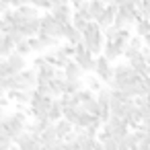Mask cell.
<instances>
[{
  "label": "cell",
  "instance_id": "cell-1",
  "mask_svg": "<svg viewBox=\"0 0 150 150\" xmlns=\"http://www.w3.org/2000/svg\"><path fill=\"white\" fill-rule=\"evenodd\" d=\"M27 113L23 109H15V111H6L2 109V117H0V129L2 132H8L13 138H17L19 134L27 132Z\"/></svg>",
  "mask_w": 150,
  "mask_h": 150
},
{
  "label": "cell",
  "instance_id": "cell-2",
  "mask_svg": "<svg viewBox=\"0 0 150 150\" xmlns=\"http://www.w3.org/2000/svg\"><path fill=\"white\" fill-rule=\"evenodd\" d=\"M82 43L88 47V52H93V54H101L103 50H105V43H107V39H105V33H103V29H101V25L97 23V21H91L86 27H84V31H82Z\"/></svg>",
  "mask_w": 150,
  "mask_h": 150
},
{
  "label": "cell",
  "instance_id": "cell-3",
  "mask_svg": "<svg viewBox=\"0 0 150 150\" xmlns=\"http://www.w3.org/2000/svg\"><path fill=\"white\" fill-rule=\"evenodd\" d=\"M103 132L105 134H109L111 138H115V140H123L127 134H129V123L125 121V119H121V117H117V115H111V119L103 125Z\"/></svg>",
  "mask_w": 150,
  "mask_h": 150
},
{
  "label": "cell",
  "instance_id": "cell-4",
  "mask_svg": "<svg viewBox=\"0 0 150 150\" xmlns=\"http://www.w3.org/2000/svg\"><path fill=\"white\" fill-rule=\"evenodd\" d=\"M74 62L84 70V72H95V66H97V58L93 52H88V47L84 43H78L76 45V56H74Z\"/></svg>",
  "mask_w": 150,
  "mask_h": 150
},
{
  "label": "cell",
  "instance_id": "cell-5",
  "mask_svg": "<svg viewBox=\"0 0 150 150\" xmlns=\"http://www.w3.org/2000/svg\"><path fill=\"white\" fill-rule=\"evenodd\" d=\"M95 74L105 82V84H111L115 80V66H111V60L105 58V56H99L97 58V66H95Z\"/></svg>",
  "mask_w": 150,
  "mask_h": 150
},
{
  "label": "cell",
  "instance_id": "cell-6",
  "mask_svg": "<svg viewBox=\"0 0 150 150\" xmlns=\"http://www.w3.org/2000/svg\"><path fill=\"white\" fill-rule=\"evenodd\" d=\"M15 146H17L19 150H43L41 140H39L35 134H31L29 129L23 132V134H19V136L15 138Z\"/></svg>",
  "mask_w": 150,
  "mask_h": 150
},
{
  "label": "cell",
  "instance_id": "cell-7",
  "mask_svg": "<svg viewBox=\"0 0 150 150\" xmlns=\"http://www.w3.org/2000/svg\"><path fill=\"white\" fill-rule=\"evenodd\" d=\"M29 43H31L33 52H41V54H43L45 50L58 45V37H52V35H37V37H31Z\"/></svg>",
  "mask_w": 150,
  "mask_h": 150
},
{
  "label": "cell",
  "instance_id": "cell-8",
  "mask_svg": "<svg viewBox=\"0 0 150 150\" xmlns=\"http://www.w3.org/2000/svg\"><path fill=\"white\" fill-rule=\"evenodd\" d=\"M52 15H54L56 21L62 23V25H70V23H72V17H74L68 0H66V2H62V4H58V6H54V8H52Z\"/></svg>",
  "mask_w": 150,
  "mask_h": 150
},
{
  "label": "cell",
  "instance_id": "cell-9",
  "mask_svg": "<svg viewBox=\"0 0 150 150\" xmlns=\"http://www.w3.org/2000/svg\"><path fill=\"white\" fill-rule=\"evenodd\" d=\"M74 132H76V142H78L80 150H93V148L97 146L99 138L91 136V134H88L84 127H74Z\"/></svg>",
  "mask_w": 150,
  "mask_h": 150
},
{
  "label": "cell",
  "instance_id": "cell-10",
  "mask_svg": "<svg viewBox=\"0 0 150 150\" xmlns=\"http://www.w3.org/2000/svg\"><path fill=\"white\" fill-rule=\"evenodd\" d=\"M117 11H119V6H115V4H107V8H105V13L97 19V23L101 25V29H107V27H111L113 23H115V17H117Z\"/></svg>",
  "mask_w": 150,
  "mask_h": 150
},
{
  "label": "cell",
  "instance_id": "cell-11",
  "mask_svg": "<svg viewBox=\"0 0 150 150\" xmlns=\"http://www.w3.org/2000/svg\"><path fill=\"white\" fill-rule=\"evenodd\" d=\"M11 101H15L17 105L25 107V105H31V99H33V91H8L6 95Z\"/></svg>",
  "mask_w": 150,
  "mask_h": 150
},
{
  "label": "cell",
  "instance_id": "cell-12",
  "mask_svg": "<svg viewBox=\"0 0 150 150\" xmlns=\"http://www.w3.org/2000/svg\"><path fill=\"white\" fill-rule=\"evenodd\" d=\"M58 74V66L54 64H45L37 70V82H52Z\"/></svg>",
  "mask_w": 150,
  "mask_h": 150
},
{
  "label": "cell",
  "instance_id": "cell-13",
  "mask_svg": "<svg viewBox=\"0 0 150 150\" xmlns=\"http://www.w3.org/2000/svg\"><path fill=\"white\" fill-rule=\"evenodd\" d=\"M123 54H125V50H123L121 45H117L115 41H107V43H105L103 56H105V58H109L111 62H113V60H117V58H121Z\"/></svg>",
  "mask_w": 150,
  "mask_h": 150
},
{
  "label": "cell",
  "instance_id": "cell-14",
  "mask_svg": "<svg viewBox=\"0 0 150 150\" xmlns=\"http://www.w3.org/2000/svg\"><path fill=\"white\" fill-rule=\"evenodd\" d=\"M8 60V64H11V68H13V74H19V72H23V70H27V58L25 56H21V54H13L11 58H6Z\"/></svg>",
  "mask_w": 150,
  "mask_h": 150
},
{
  "label": "cell",
  "instance_id": "cell-15",
  "mask_svg": "<svg viewBox=\"0 0 150 150\" xmlns=\"http://www.w3.org/2000/svg\"><path fill=\"white\" fill-rule=\"evenodd\" d=\"M15 50H17V45H15L13 37L11 35H2V39H0V56H2V58H11L15 54Z\"/></svg>",
  "mask_w": 150,
  "mask_h": 150
},
{
  "label": "cell",
  "instance_id": "cell-16",
  "mask_svg": "<svg viewBox=\"0 0 150 150\" xmlns=\"http://www.w3.org/2000/svg\"><path fill=\"white\" fill-rule=\"evenodd\" d=\"M52 123H54L52 119H33V123H29V125H27V129L39 138V136H41V134H43V132H45Z\"/></svg>",
  "mask_w": 150,
  "mask_h": 150
},
{
  "label": "cell",
  "instance_id": "cell-17",
  "mask_svg": "<svg viewBox=\"0 0 150 150\" xmlns=\"http://www.w3.org/2000/svg\"><path fill=\"white\" fill-rule=\"evenodd\" d=\"M54 125H56V132H58L60 140H66V138L74 132V125H72L68 119H60V121H56Z\"/></svg>",
  "mask_w": 150,
  "mask_h": 150
},
{
  "label": "cell",
  "instance_id": "cell-18",
  "mask_svg": "<svg viewBox=\"0 0 150 150\" xmlns=\"http://www.w3.org/2000/svg\"><path fill=\"white\" fill-rule=\"evenodd\" d=\"M39 140H41V144L43 146H50V144H56V142H60V136H58V132H56V125L52 123L41 136H39Z\"/></svg>",
  "mask_w": 150,
  "mask_h": 150
},
{
  "label": "cell",
  "instance_id": "cell-19",
  "mask_svg": "<svg viewBox=\"0 0 150 150\" xmlns=\"http://www.w3.org/2000/svg\"><path fill=\"white\" fill-rule=\"evenodd\" d=\"M107 8V2H103V0H88V13L93 17V21H97Z\"/></svg>",
  "mask_w": 150,
  "mask_h": 150
},
{
  "label": "cell",
  "instance_id": "cell-20",
  "mask_svg": "<svg viewBox=\"0 0 150 150\" xmlns=\"http://www.w3.org/2000/svg\"><path fill=\"white\" fill-rule=\"evenodd\" d=\"M64 72H66V78H74V80H80V78H82V74H84V70H82L74 60L64 68Z\"/></svg>",
  "mask_w": 150,
  "mask_h": 150
},
{
  "label": "cell",
  "instance_id": "cell-21",
  "mask_svg": "<svg viewBox=\"0 0 150 150\" xmlns=\"http://www.w3.org/2000/svg\"><path fill=\"white\" fill-rule=\"evenodd\" d=\"M84 84H86V88H88V91H93V93H99V91H101V88L105 86V82H103V80H101V78H99V76L95 74V72L86 76Z\"/></svg>",
  "mask_w": 150,
  "mask_h": 150
},
{
  "label": "cell",
  "instance_id": "cell-22",
  "mask_svg": "<svg viewBox=\"0 0 150 150\" xmlns=\"http://www.w3.org/2000/svg\"><path fill=\"white\" fill-rule=\"evenodd\" d=\"M50 119H52L54 123L60 121V119H64V107H62L60 99H54V103H52V107H50Z\"/></svg>",
  "mask_w": 150,
  "mask_h": 150
},
{
  "label": "cell",
  "instance_id": "cell-23",
  "mask_svg": "<svg viewBox=\"0 0 150 150\" xmlns=\"http://www.w3.org/2000/svg\"><path fill=\"white\" fill-rule=\"evenodd\" d=\"M25 21H31V19H39V15H37V11L39 8H35L33 4H25V6H21V8H15Z\"/></svg>",
  "mask_w": 150,
  "mask_h": 150
},
{
  "label": "cell",
  "instance_id": "cell-24",
  "mask_svg": "<svg viewBox=\"0 0 150 150\" xmlns=\"http://www.w3.org/2000/svg\"><path fill=\"white\" fill-rule=\"evenodd\" d=\"M134 29H136V35H140V37H146V35L150 33V19H146V17H140V19H138V23L134 25Z\"/></svg>",
  "mask_w": 150,
  "mask_h": 150
},
{
  "label": "cell",
  "instance_id": "cell-25",
  "mask_svg": "<svg viewBox=\"0 0 150 150\" xmlns=\"http://www.w3.org/2000/svg\"><path fill=\"white\" fill-rule=\"evenodd\" d=\"M82 109H84L86 113H91V115H97V117H99V113H101V105H99L97 97H93V99L84 101V103H82Z\"/></svg>",
  "mask_w": 150,
  "mask_h": 150
},
{
  "label": "cell",
  "instance_id": "cell-26",
  "mask_svg": "<svg viewBox=\"0 0 150 150\" xmlns=\"http://www.w3.org/2000/svg\"><path fill=\"white\" fill-rule=\"evenodd\" d=\"M144 47H146V43H144V37H140V35H134L132 39H129V43H127V52H144Z\"/></svg>",
  "mask_w": 150,
  "mask_h": 150
},
{
  "label": "cell",
  "instance_id": "cell-27",
  "mask_svg": "<svg viewBox=\"0 0 150 150\" xmlns=\"http://www.w3.org/2000/svg\"><path fill=\"white\" fill-rule=\"evenodd\" d=\"M132 37H134V35H132V33H129V31H127V29H119V31H117V37H115V39H113V41H115V43H117V45H121V47H123V50H125V47H127V43H129V39H132Z\"/></svg>",
  "mask_w": 150,
  "mask_h": 150
},
{
  "label": "cell",
  "instance_id": "cell-28",
  "mask_svg": "<svg viewBox=\"0 0 150 150\" xmlns=\"http://www.w3.org/2000/svg\"><path fill=\"white\" fill-rule=\"evenodd\" d=\"M82 91V80H74V78H66V93L68 95H76Z\"/></svg>",
  "mask_w": 150,
  "mask_h": 150
},
{
  "label": "cell",
  "instance_id": "cell-29",
  "mask_svg": "<svg viewBox=\"0 0 150 150\" xmlns=\"http://www.w3.org/2000/svg\"><path fill=\"white\" fill-rule=\"evenodd\" d=\"M60 103H62L64 109H70V107H78V105H80L78 99H76V95H68V93L60 97Z\"/></svg>",
  "mask_w": 150,
  "mask_h": 150
},
{
  "label": "cell",
  "instance_id": "cell-30",
  "mask_svg": "<svg viewBox=\"0 0 150 150\" xmlns=\"http://www.w3.org/2000/svg\"><path fill=\"white\" fill-rule=\"evenodd\" d=\"M35 91H37L41 97H54V93H52V84H50V82H37ZM54 99H56V97H54Z\"/></svg>",
  "mask_w": 150,
  "mask_h": 150
},
{
  "label": "cell",
  "instance_id": "cell-31",
  "mask_svg": "<svg viewBox=\"0 0 150 150\" xmlns=\"http://www.w3.org/2000/svg\"><path fill=\"white\" fill-rule=\"evenodd\" d=\"M15 52L27 58L29 54H33V47H31V43H29V39H25V41H21V43L17 45V50H15Z\"/></svg>",
  "mask_w": 150,
  "mask_h": 150
},
{
  "label": "cell",
  "instance_id": "cell-32",
  "mask_svg": "<svg viewBox=\"0 0 150 150\" xmlns=\"http://www.w3.org/2000/svg\"><path fill=\"white\" fill-rule=\"evenodd\" d=\"M8 76H13V68H11L8 60L2 58V62H0V78H8Z\"/></svg>",
  "mask_w": 150,
  "mask_h": 150
},
{
  "label": "cell",
  "instance_id": "cell-33",
  "mask_svg": "<svg viewBox=\"0 0 150 150\" xmlns=\"http://www.w3.org/2000/svg\"><path fill=\"white\" fill-rule=\"evenodd\" d=\"M117 31H119V29H117L115 25H111V27L103 29V33H105V39H107V41H113V39L117 37Z\"/></svg>",
  "mask_w": 150,
  "mask_h": 150
},
{
  "label": "cell",
  "instance_id": "cell-34",
  "mask_svg": "<svg viewBox=\"0 0 150 150\" xmlns=\"http://www.w3.org/2000/svg\"><path fill=\"white\" fill-rule=\"evenodd\" d=\"M62 150H80V146H78L76 138L74 140H64L62 142Z\"/></svg>",
  "mask_w": 150,
  "mask_h": 150
},
{
  "label": "cell",
  "instance_id": "cell-35",
  "mask_svg": "<svg viewBox=\"0 0 150 150\" xmlns=\"http://www.w3.org/2000/svg\"><path fill=\"white\" fill-rule=\"evenodd\" d=\"M140 15L150 19V0H142V4H140Z\"/></svg>",
  "mask_w": 150,
  "mask_h": 150
},
{
  "label": "cell",
  "instance_id": "cell-36",
  "mask_svg": "<svg viewBox=\"0 0 150 150\" xmlns=\"http://www.w3.org/2000/svg\"><path fill=\"white\" fill-rule=\"evenodd\" d=\"M25 4H29V0H13V2H11V6H15V8H21Z\"/></svg>",
  "mask_w": 150,
  "mask_h": 150
},
{
  "label": "cell",
  "instance_id": "cell-37",
  "mask_svg": "<svg viewBox=\"0 0 150 150\" xmlns=\"http://www.w3.org/2000/svg\"><path fill=\"white\" fill-rule=\"evenodd\" d=\"M68 2H70V4H72L74 8H80V6H82V4L86 2V0H68Z\"/></svg>",
  "mask_w": 150,
  "mask_h": 150
},
{
  "label": "cell",
  "instance_id": "cell-38",
  "mask_svg": "<svg viewBox=\"0 0 150 150\" xmlns=\"http://www.w3.org/2000/svg\"><path fill=\"white\" fill-rule=\"evenodd\" d=\"M144 56H146V62L150 64V47H144Z\"/></svg>",
  "mask_w": 150,
  "mask_h": 150
},
{
  "label": "cell",
  "instance_id": "cell-39",
  "mask_svg": "<svg viewBox=\"0 0 150 150\" xmlns=\"http://www.w3.org/2000/svg\"><path fill=\"white\" fill-rule=\"evenodd\" d=\"M93 150H105V146H103V142H101V140H99V142H97V146H95V148H93Z\"/></svg>",
  "mask_w": 150,
  "mask_h": 150
},
{
  "label": "cell",
  "instance_id": "cell-40",
  "mask_svg": "<svg viewBox=\"0 0 150 150\" xmlns=\"http://www.w3.org/2000/svg\"><path fill=\"white\" fill-rule=\"evenodd\" d=\"M144 43H146V47H150V33L144 37Z\"/></svg>",
  "mask_w": 150,
  "mask_h": 150
},
{
  "label": "cell",
  "instance_id": "cell-41",
  "mask_svg": "<svg viewBox=\"0 0 150 150\" xmlns=\"http://www.w3.org/2000/svg\"><path fill=\"white\" fill-rule=\"evenodd\" d=\"M142 150H150V146H146V148H142Z\"/></svg>",
  "mask_w": 150,
  "mask_h": 150
}]
</instances>
